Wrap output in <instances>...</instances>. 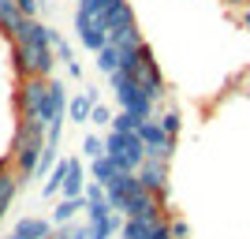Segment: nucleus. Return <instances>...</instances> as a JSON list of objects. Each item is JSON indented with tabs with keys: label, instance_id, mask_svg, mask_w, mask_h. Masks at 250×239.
Masks as SVG:
<instances>
[{
	"label": "nucleus",
	"instance_id": "obj_1",
	"mask_svg": "<svg viewBox=\"0 0 250 239\" xmlns=\"http://www.w3.org/2000/svg\"><path fill=\"white\" fill-rule=\"evenodd\" d=\"M56 34L38 19H22L19 34L11 38V64L19 79H52L56 67V49H52Z\"/></svg>",
	"mask_w": 250,
	"mask_h": 239
},
{
	"label": "nucleus",
	"instance_id": "obj_2",
	"mask_svg": "<svg viewBox=\"0 0 250 239\" xmlns=\"http://www.w3.org/2000/svg\"><path fill=\"white\" fill-rule=\"evenodd\" d=\"M45 138H49V127L42 120H19L15 124V138H11V161H15V172L22 179H34V168H38V153H42Z\"/></svg>",
	"mask_w": 250,
	"mask_h": 239
},
{
	"label": "nucleus",
	"instance_id": "obj_3",
	"mask_svg": "<svg viewBox=\"0 0 250 239\" xmlns=\"http://www.w3.org/2000/svg\"><path fill=\"white\" fill-rule=\"evenodd\" d=\"M108 83H112V97H116V105H120L124 112H131L138 124L153 120V112H157V105H161V101H153V97H149V90L138 83L131 71L108 75Z\"/></svg>",
	"mask_w": 250,
	"mask_h": 239
},
{
	"label": "nucleus",
	"instance_id": "obj_4",
	"mask_svg": "<svg viewBox=\"0 0 250 239\" xmlns=\"http://www.w3.org/2000/svg\"><path fill=\"white\" fill-rule=\"evenodd\" d=\"M15 112L19 120H42L49 127V79H19Z\"/></svg>",
	"mask_w": 250,
	"mask_h": 239
},
{
	"label": "nucleus",
	"instance_id": "obj_5",
	"mask_svg": "<svg viewBox=\"0 0 250 239\" xmlns=\"http://www.w3.org/2000/svg\"><path fill=\"white\" fill-rule=\"evenodd\" d=\"M104 153L112 157L124 172H138L142 161H146V146H142L138 131H108V138H104Z\"/></svg>",
	"mask_w": 250,
	"mask_h": 239
},
{
	"label": "nucleus",
	"instance_id": "obj_6",
	"mask_svg": "<svg viewBox=\"0 0 250 239\" xmlns=\"http://www.w3.org/2000/svg\"><path fill=\"white\" fill-rule=\"evenodd\" d=\"M131 75H135L138 83L149 90V97L153 101H165V75H161V64H157L153 49H149L146 42L135 49V56H131Z\"/></svg>",
	"mask_w": 250,
	"mask_h": 239
},
{
	"label": "nucleus",
	"instance_id": "obj_7",
	"mask_svg": "<svg viewBox=\"0 0 250 239\" xmlns=\"http://www.w3.org/2000/svg\"><path fill=\"white\" fill-rule=\"evenodd\" d=\"M75 34H79V42H83L90 52H101L104 45H108L104 15H101V11H94L90 4H79V11H75Z\"/></svg>",
	"mask_w": 250,
	"mask_h": 239
},
{
	"label": "nucleus",
	"instance_id": "obj_8",
	"mask_svg": "<svg viewBox=\"0 0 250 239\" xmlns=\"http://www.w3.org/2000/svg\"><path fill=\"white\" fill-rule=\"evenodd\" d=\"M138 138H142V146H146V157H157V161H172V153H176V138L165 135V127L153 120H146V124H138Z\"/></svg>",
	"mask_w": 250,
	"mask_h": 239
},
{
	"label": "nucleus",
	"instance_id": "obj_9",
	"mask_svg": "<svg viewBox=\"0 0 250 239\" xmlns=\"http://www.w3.org/2000/svg\"><path fill=\"white\" fill-rule=\"evenodd\" d=\"M138 179H142V187L153 191L157 198H168V161L146 157V161H142V168H138Z\"/></svg>",
	"mask_w": 250,
	"mask_h": 239
},
{
	"label": "nucleus",
	"instance_id": "obj_10",
	"mask_svg": "<svg viewBox=\"0 0 250 239\" xmlns=\"http://www.w3.org/2000/svg\"><path fill=\"white\" fill-rule=\"evenodd\" d=\"M83 191H86V168H83L79 157H71V161H67V176H63L60 195L63 198H83Z\"/></svg>",
	"mask_w": 250,
	"mask_h": 239
},
{
	"label": "nucleus",
	"instance_id": "obj_11",
	"mask_svg": "<svg viewBox=\"0 0 250 239\" xmlns=\"http://www.w3.org/2000/svg\"><path fill=\"white\" fill-rule=\"evenodd\" d=\"M52 224L42 217H19V224L11 228V239H49Z\"/></svg>",
	"mask_w": 250,
	"mask_h": 239
},
{
	"label": "nucleus",
	"instance_id": "obj_12",
	"mask_svg": "<svg viewBox=\"0 0 250 239\" xmlns=\"http://www.w3.org/2000/svg\"><path fill=\"white\" fill-rule=\"evenodd\" d=\"M22 19H30V15H22V8L15 0H0V34H4V38H15Z\"/></svg>",
	"mask_w": 250,
	"mask_h": 239
},
{
	"label": "nucleus",
	"instance_id": "obj_13",
	"mask_svg": "<svg viewBox=\"0 0 250 239\" xmlns=\"http://www.w3.org/2000/svg\"><path fill=\"white\" fill-rule=\"evenodd\" d=\"M90 172H94V183H101V187H112L116 179L124 176V168L116 165V161H112L108 153H101V157H97L94 165H90Z\"/></svg>",
	"mask_w": 250,
	"mask_h": 239
},
{
	"label": "nucleus",
	"instance_id": "obj_14",
	"mask_svg": "<svg viewBox=\"0 0 250 239\" xmlns=\"http://www.w3.org/2000/svg\"><path fill=\"white\" fill-rule=\"evenodd\" d=\"M94 105H97V97L90 94V90H83L79 97H71V101H67V120H75V124H90Z\"/></svg>",
	"mask_w": 250,
	"mask_h": 239
},
{
	"label": "nucleus",
	"instance_id": "obj_15",
	"mask_svg": "<svg viewBox=\"0 0 250 239\" xmlns=\"http://www.w3.org/2000/svg\"><path fill=\"white\" fill-rule=\"evenodd\" d=\"M79 209H86V198H63L60 206H56V213H52V220L56 224H71Z\"/></svg>",
	"mask_w": 250,
	"mask_h": 239
},
{
	"label": "nucleus",
	"instance_id": "obj_16",
	"mask_svg": "<svg viewBox=\"0 0 250 239\" xmlns=\"http://www.w3.org/2000/svg\"><path fill=\"white\" fill-rule=\"evenodd\" d=\"M56 150H60V142H45L42 153H38V168H34V179L49 176V168H56Z\"/></svg>",
	"mask_w": 250,
	"mask_h": 239
},
{
	"label": "nucleus",
	"instance_id": "obj_17",
	"mask_svg": "<svg viewBox=\"0 0 250 239\" xmlns=\"http://www.w3.org/2000/svg\"><path fill=\"white\" fill-rule=\"evenodd\" d=\"M157 124L165 127V135H168V138H176V135H179V127H183V116H179V109H165V112L157 116Z\"/></svg>",
	"mask_w": 250,
	"mask_h": 239
},
{
	"label": "nucleus",
	"instance_id": "obj_18",
	"mask_svg": "<svg viewBox=\"0 0 250 239\" xmlns=\"http://www.w3.org/2000/svg\"><path fill=\"white\" fill-rule=\"evenodd\" d=\"M63 176H67V161H56V168H52L49 179H45V195H60Z\"/></svg>",
	"mask_w": 250,
	"mask_h": 239
},
{
	"label": "nucleus",
	"instance_id": "obj_19",
	"mask_svg": "<svg viewBox=\"0 0 250 239\" xmlns=\"http://www.w3.org/2000/svg\"><path fill=\"white\" fill-rule=\"evenodd\" d=\"M168 232H172V239H190V224L176 213H168Z\"/></svg>",
	"mask_w": 250,
	"mask_h": 239
},
{
	"label": "nucleus",
	"instance_id": "obj_20",
	"mask_svg": "<svg viewBox=\"0 0 250 239\" xmlns=\"http://www.w3.org/2000/svg\"><path fill=\"white\" fill-rule=\"evenodd\" d=\"M112 131H138V120L131 112H124V109H120V112L112 116Z\"/></svg>",
	"mask_w": 250,
	"mask_h": 239
},
{
	"label": "nucleus",
	"instance_id": "obj_21",
	"mask_svg": "<svg viewBox=\"0 0 250 239\" xmlns=\"http://www.w3.org/2000/svg\"><path fill=\"white\" fill-rule=\"evenodd\" d=\"M83 153L90 157V161H97V157L104 153V142H101L97 135H86V142H83Z\"/></svg>",
	"mask_w": 250,
	"mask_h": 239
},
{
	"label": "nucleus",
	"instance_id": "obj_22",
	"mask_svg": "<svg viewBox=\"0 0 250 239\" xmlns=\"http://www.w3.org/2000/svg\"><path fill=\"white\" fill-rule=\"evenodd\" d=\"M90 124H97V127L112 124V112H108V109H101V105H94V112H90Z\"/></svg>",
	"mask_w": 250,
	"mask_h": 239
},
{
	"label": "nucleus",
	"instance_id": "obj_23",
	"mask_svg": "<svg viewBox=\"0 0 250 239\" xmlns=\"http://www.w3.org/2000/svg\"><path fill=\"white\" fill-rule=\"evenodd\" d=\"M15 4L22 8V15H30V19H38V4H42V0H15Z\"/></svg>",
	"mask_w": 250,
	"mask_h": 239
},
{
	"label": "nucleus",
	"instance_id": "obj_24",
	"mask_svg": "<svg viewBox=\"0 0 250 239\" xmlns=\"http://www.w3.org/2000/svg\"><path fill=\"white\" fill-rule=\"evenodd\" d=\"M220 4H228V8H250V0H220Z\"/></svg>",
	"mask_w": 250,
	"mask_h": 239
},
{
	"label": "nucleus",
	"instance_id": "obj_25",
	"mask_svg": "<svg viewBox=\"0 0 250 239\" xmlns=\"http://www.w3.org/2000/svg\"><path fill=\"white\" fill-rule=\"evenodd\" d=\"M239 22H243V26H247V30H250V8H243V15H239Z\"/></svg>",
	"mask_w": 250,
	"mask_h": 239
}]
</instances>
